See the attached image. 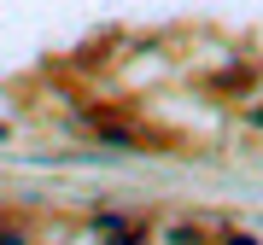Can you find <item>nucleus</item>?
<instances>
[{"label":"nucleus","instance_id":"nucleus-1","mask_svg":"<svg viewBox=\"0 0 263 245\" xmlns=\"http://www.w3.org/2000/svg\"><path fill=\"white\" fill-rule=\"evenodd\" d=\"M105 245H146V228H135V234H123V239H105Z\"/></svg>","mask_w":263,"mask_h":245},{"label":"nucleus","instance_id":"nucleus-2","mask_svg":"<svg viewBox=\"0 0 263 245\" xmlns=\"http://www.w3.org/2000/svg\"><path fill=\"white\" fill-rule=\"evenodd\" d=\"M0 245H24V234H0Z\"/></svg>","mask_w":263,"mask_h":245},{"label":"nucleus","instance_id":"nucleus-4","mask_svg":"<svg viewBox=\"0 0 263 245\" xmlns=\"http://www.w3.org/2000/svg\"><path fill=\"white\" fill-rule=\"evenodd\" d=\"M252 122H263V111H257V117H252Z\"/></svg>","mask_w":263,"mask_h":245},{"label":"nucleus","instance_id":"nucleus-3","mask_svg":"<svg viewBox=\"0 0 263 245\" xmlns=\"http://www.w3.org/2000/svg\"><path fill=\"white\" fill-rule=\"evenodd\" d=\"M228 245H257V239H228Z\"/></svg>","mask_w":263,"mask_h":245}]
</instances>
